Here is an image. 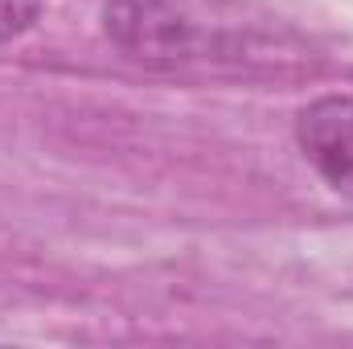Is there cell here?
<instances>
[{
    "label": "cell",
    "instance_id": "2",
    "mask_svg": "<svg viewBox=\"0 0 353 349\" xmlns=\"http://www.w3.org/2000/svg\"><path fill=\"white\" fill-rule=\"evenodd\" d=\"M296 144L316 177L353 201V94L312 99L296 115Z\"/></svg>",
    "mask_w": 353,
    "mask_h": 349
},
{
    "label": "cell",
    "instance_id": "1",
    "mask_svg": "<svg viewBox=\"0 0 353 349\" xmlns=\"http://www.w3.org/2000/svg\"><path fill=\"white\" fill-rule=\"evenodd\" d=\"M103 33L119 54L144 66L193 62L205 46L197 21L176 0H107Z\"/></svg>",
    "mask_w": 353,
    "mask_h": 349
},
{
    "label": "cell",
    "instance_id": "3",
    "mask_svg": "<svg viewBox=\"0 0 353 349\" xmlns=\"http://www.w3.org/2000/svg\"><path fill=\"white\" fill-rule=\"evenodd\" d=\"M41 4L46 0H0V41L29 33L41 17Z\"/></svg>",
    "mask_w": 353,
    "mask_h": 349
}]
</instances>
